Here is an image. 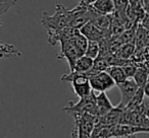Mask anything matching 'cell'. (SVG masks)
I'll return each instance as SVG.
<instances>
[{
  "mask_svg": "<svg viewBox=\"0 0 149 138\" xmlns=\"http://www.w3.org/2000/svg\"><path fill=\"white\" fill-rule=\"evenodd\" d=\"M41 23L47 31H58L70 27V9H68L61 3H57L53 14L43 12Z\"/></svg>",
  "mask_w": 149,
  "mask_h": 138,
  "instance_id": "cell-1",
  "label": "cell"
},
{
  "mask_svg": "<svg viewBox=\"0 0 149 138\" xmlns=\"http://www.w3.org/2000/svg\"><path fill=\"white\" fill-rule=\"evenodd\" d=\"M92 75L91 70L87 73L70 72L68 74H63L61 76V81L70 82L72 87V91L79 99L86 97L93 93V89L90 84V77Z\"/></svg>",
  "mask_w": 149,
  "mask_h": 138,
  "instance_id": "cell-2",
  "label": "cell"
},
{
  "mask_svg": "<svg viewBox=\"0 0 149 138\" xmlns=\"http://www.w3.org/2000/svg\"><path fill=\"white\" fill-rule=\"evenodd\" d=\"M62 111L74 115V114H90L93 116H98V109L96 105V93H93L86 97H82L79 102H68L65 107L62 108Z\"/></svg>",
  "mask_w": 149,
  "mask_h": 138,
  "instance_id": "cell-3",
  "label": "cell"
},
{
  "mask_svg": "<svg viewBox=\"0 0 149 138\" xmlns=\"http://www.w3.org/2000/svg\"><path fill=\"white\" fill-rule=\"evenodd\" d=\"M74 127L72 130V138H90L95 127L97 116L90 114H74Z\"/></svg>",
  "mask_w": 149,
  "mask_h": 138,
  "instance_id": "cell-4",
  "label": "cell"
},
{
  "mask_svg": "<svg viewBox=\"0 0 149 138\" xmlns=\"http://www.w3.org/2000/svg\"><path fill=\"white\" fill-rule=\"evenodd\" d=\"M120 124H129L149 130V119L143 112L142 105L135 109H125L120 117Z\"/></svg>",
  "mask_w": 149,
  "mask_h": 138,
  "instance_id": "cell-5",
  "label": "cell"
},
{
  "mask_svg": "<svg viewBox=\"0 0 149 138\" xmlns=\"http://www.w3.org/2000/svg\"><path fill=\"white\" fill-rule=\"evenodd\" d=\"M59 45H60V53L57 55V59L66 60V62L68 63V66H70V71H72L77 60L81 56H83V54L74 46V44L70 41V39L60 42Z\"/></svg>",
  "mask_w": 149,
  "mask_h": 138,
  "instance_id": "cell-6",
  "label": "cell"
},
{
  "mask_svg": "<svg viewBox=\"0 0 149 138\" xmlns=\"http://www.w3.org/2000/svg\"><path fill=\"white\" fill-rule=\"evenodd\" d=\"M90 84L95 93H105L116 87V81L112 79L107 71L97 72L90 77Z\"/></svg>",
  "mask_w": 149,
  "mask_h": 138,
  "instance_id": "cell-7",
  "label": "cell"
},
{
  "mask_svg": "<svg viewBox=\"0 0 149 138\" xmlns=\"http://www.w3.org/2000/svg\"><path fill=\"white\" fill-rule=\"evenodd\" d=\"M118 87L120 91V101L116 105V107L125 110L131 103L133 97H135V95L139 89V87L133 78H128L125 82L118 84Z\"/></svg>",
  "mask_w": 149,
  "mask_h": 138,
  "instance_id": "cell-8",
  "label": "cell"
},
{
  "mask_svg": "<svg viewBox=\"0 0 149 138\" xmlns=\"http://www.w3.org/2000/svg\"><path fill=\"white\" fill-rule=\"evenodd\" d=\"M139 133H149V130L129 124H118L110 128V138H136Z\"/></svg>",
  "mask_w": 149,
  "mask_h": 138,
  "instance_id": "cell-9",
  "label": "cell"
},
{
  "mask_svg": "<svg viewBox=\"0 0 149 138\" xmlns=\"http://www.w3.org/2000/svg\"><path fill=\"white\" fill-rule=\"evenodd\" d=\"M88 6L84 3L80 2L74 8L70 9V27L72 29L81 30L82 27L89 21V15H88Z\"/></svg>",
  "mask_w": 149,
  "mask_h": 138,
  "instance_id": "cell-10",
  "label": "cell"
},
{
  "mask_svg": "<svg viewBox=\"0 0 149 138\" xmlns=\"http://www.w3.org/2000/svg\"><path fill=\"white\" fill-rule=\"evenodd\" d=\"M80 31L89 41H95L98 42V43L103 41L104 39L111 38V35H110L109 32L103 31V30L98 27L97 25H95L91 21H88L84 27H82V29Z\"/></svg>",
  "mask_w": 149,
  "mask_h": 138,
  "instance_id": "cell-11",
  "label": "cell"
},
{
  "mask_svg": "<svg viewBox=\"0 0 149 138\" xmlns=\"http://www.w3.org/2000/svg\"><path fill=\"white\" fill-rule=\"evenodd\" d=\"M88 15H89V21L93 23L94 25H97L98 27H100L103 31L109 32L110 23H111V15L99 13L91 5L88 6Z\"/></svg>",
  "mask_w": 149,
  "mask_h": 138,
  "instance_id": "cell-12",
  "label": "cell"
},
{
  "mask_svg": "<svg viewBox=\"0 0 149 138\" xmlns=\"http://www.w3.org/2000/svg\"><path fill=\"white\" fill-rule=\"evenodd\" d=\"M123 111H124V110L120 109V108L116 106V107L110 112H108L106 115L102 116V117H98L97 116L95 124H100V125L104 126V127H109V128L113 127V126L120 124Z\"/></svg>",
  "mask_w": 149,
  "mask_h": 138,
  "instance_id": "cell-13",
  "label": "cell"
},
{
  "mask_svg": "<svg viewBox=\"0 0 149 138\" xmlns=\"http://www.w3.org/2000/svg\"><path fill=\"white\" fill-rule=\"evenodd\" d=\"M96 105L98 109V117L106 115L114 108L105 93H99L96 95Z\"/></svg>",
  "mask_w": 149,
  "mask_h": 138,
  "instance_id": "cell-14",
  "label": "cell"
},
{
  "mask_svg": "<svg viewBox=\"0 0 149 138\" xmlns=\"http://www.w3.org/2000/svg\"><path fill=\"white\" fill-rule=\"evenodd\" d=\"M91 6L99 13L106 15H111L116 11L113 0H96Z\"/></svg>",
  "mask_w": 149,
  "mask_h": 138,
  "instance_id": "cell-15",
  "label": "cell"
},
{
  "mask_svg": "<svg viewBox=\"0 0 149 138\" xmlns=\"http://www.w3.org/2000/svg\"><path fill=\"white\" fill-rule=\"evenodd\" d=\"M94 64V59L88 57L86 55H83L77 60L74 64V70L70 72H78V73H87L90 70H92Z\"/></svg>",
  "mask_w": 149,
  "mask_h": 138,
  "instance_id": "cell-16",
  "label": "cell"
},
{
  "mask_svg": "<svg viewBox=\"0 0 149 138\" xmlns=\"http://www.w3.org/2000/svg\"><path fill=\"white\" fill-rule=\"evenodd\" d=\"M133 79L139 87H144L149 81V68L146 66H138Z\"/></svg>",
  "mask_w": 149,
  "mask_h": 138,
  "instance_id": "cell-17",
  "label": "cell"
},
{
  "mask_svg": "<svg viewBox=\"0 0 149 138\" xmlns=\"http://www.w3.org/2000/svg\"><path fill=\"white\" fill-rule=\"evenodd\" d=\"M107 72L109 73V75L112 77V79L116 81V87H118V84H120V83L125 82V81L128 79L126 72H125L124 68H123L122 66H116V65L110 66L107 69Z\"/></svg>",
  "mask_w": 149,
  "mask_h": 138,
  "instance_id": "cell-18",
  "label": "cell"
},
{
  "mask_svg": "<svg viewBox=\"0 0 149 138\" xmlns=\"http://www.w3.org/2000/svg\"><path fill=\"white\" fill-rule=\"evenodd\" d=\"M135 52H136V44L135 42H132V43L123 44L116 56L120 59H132Z\"/></svg>",
  "mask_w": 149,
  "mask_h": 138,
  "instance_id": "cell-19",
  "label": "cell"
},
{
  "mask_svg": "<svg viewBox=\"0 0 149 138\" xmlns=\"http://www.w3.org/2000/svg\"><path fill=\"white\" fill-rule=\"evenodd\" d=\"M90 138H110V128L104 127L100 124H95Z\"/></svg>",
  "mask_w": 149,
  "mask_h": 138,
  "instance_id": "cell-20",
  "label": "cell"
},
{
  "mask_svg": "<svg viewBox=\"0 0 149 138\" xmlns=\"http://www.w3.org/2000/svg\"><path fill=\"white\" fill-rule=\"evenodd\" d=\"M110 67V64L106 60V58L98 56L96 59H94V64L92 70L94 72H103V71H107V69Z\"/></svg>",
  "mask_w": 149,
  "mask_h": 138,
  "instance_id": "cell-21",
  "label": "cell"
},
{
  "mask_svg": "<svg viewBox=\"0 0 149 138\" xmlns=\"http://www.w3.org/2000/svg\"><path fill=\"white\" fill-rule=\"evenodd\" d=\"M100 53V45L98 42L95 41H89L88 42L87 49H86L85 55L92 59H96L99 56Z\"/></svg>",
  "mask_w": 149,
  "mask_h": 138,
  "instance_id": "cell-22",
  "label": "cell"
},
{
  "mask_svg": "<svg viewBox=\"0 0 149 138\" xmlns=\"http://www.w3.org/2000/svg\"><path fill=\"white\" fill-rule=\"evenodd\" d=\"M11 55H21V53L13 45L2 42L1 43V57H9Z\"/></svg>",
  "mask_w": 149,
  "mask_h": 138,
  "instance_id": "cell-23",
  "label": "cell"
},
{
  "mask_svg": "<svg viewBox=\"0 0 149 138\" xmlns=\"http://www.w3.org/2000/svg\"><path fill=\"white\" fill-rule=\"evenodd\" d=\"M17 0H0V14L1 16L5 14L11 7L17 5Z\"/></svg>",
  "mask_w": 149,
  "mask_h": 138,
  "instance_id": "cell-24",
  "label": "cell"
},
{
  "mask_svg": "<svg viewBox=\"0 0 149 138\" xmlns=\"http://www.w3.org/2000/svg\"><path fill=\"white\" fill-rule=\"evenodd\" d=\"M140 23L145 27V29L149 31V10H146V14H145L144 19H142V21H141Z\"/></svg>",
  "mask_w": 149,
  "mask_h": 138,
  "instance_id": "cell-25",
  "label": "cell"
},
{
  "mask_svg": "<svg viewBox=\"0 0 149 138\" xmlns=\"http://www.w3.org/2000/svg\"><path fill=\"white\" fill-rule=\"evenodd\" d=\"M142 109H143V112L145 113V115L147 116V118L149 119V99H146L144 100L142 104Z\"/></svg>",
  "mask_w": 149,
  "mask_h": 138,
  "instance_id": "cell-26",
  "label": "cell"
},
{
  "mask_svg": "<svg viewBox=\"0 0 149 138\" xmlns=\"http://www.w3.org/2000/svg\"><path fill=\"white\" fill-rule=\"evenodd\" d=\"M143 89H144V93H145L146 99H149V81L145 84V87H143Z\"/></svg>",
  "mask_w": 149,
  "mask_h": 138,
  "instance_id": "cell-27",
  "label": "cell"
},
{
  "mask_svg": "<svg viewBox=\"0 0 149 138\" xmlns=\"http://www.w3.org/2000/svg\"><path fill=\"white\" fill-rule=\"evenodd\" d=\"M95 1L96 0H80V2L84 3V4H86V5H91L92 3H94Z\"/></svg>",
  "mask_w": 149,
  "mask_h": 138,
  "instance_id": "cell-28",
  "label": "cell"
}]
</instances>
